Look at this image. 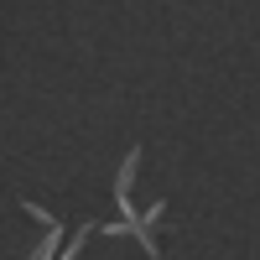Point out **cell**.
<instances>
[{
    "label": "cell",
    "instance_id": "cell-1",
    "mask_svg": "<svg viewBox=\"0 0 260 260\" xmlns=\"http://www.w3.org/2000/svg\"><path fill=\"white\" fill-rule=\"evenodd\" d=\"M57 240H62V229H52L47 240H42V245L31 250V260H52V255H57Z\"/></svg>",
    "mask_w": 260,
    "mask_h": 260
}]
</instances>
